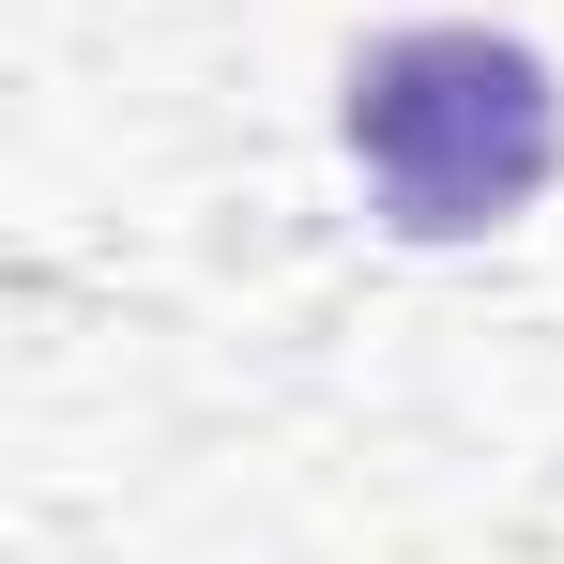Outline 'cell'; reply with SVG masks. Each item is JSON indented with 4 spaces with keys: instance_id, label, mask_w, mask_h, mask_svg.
<instances>
[{
    "instance_id": "1",
    "label": "cell",
    "mask_w": 564,
    "mask_h": 564,
    "mask_svg": "<svg viewBox=\"0 0 564 564\" xmlns=\"http://www.w3.org/2000/svg\"><path fill=\"white\" fill-rule=\"evenodd\" d=\"M336 138H351L397 245H473V229L550 198L564 93L519 31H381L336 93Z\"/></svg>"
}]
</instances>
